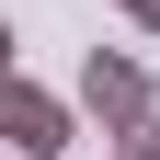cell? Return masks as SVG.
<instances>
[{
    "label": "cell",
    "mask_w": 160,
    "mask_h": 160,
    "mask_svg": "<svg viewBox=\"0 0 160 160\" xmlns=\"http://www.w3.org/2000/svg\"><path fill=\"white\" fill-rule=\"evenodd\" d=\"M69 114H92L103 137L149 126V114H160V80H149V57H126V46H92V57H80V103H69Z\"/></svg>",
    "instance_id": "1"
},
{
    "label": "cell",
    "mask_w": 160,
    "mask_h": 160,
    "mask_svg": "<svg viewBox=\"0 0 160 160\" xmlns=\"http://www.w3.org/2000/svg\"><path fill=\"white\" fill-rule=\"evenodd\" d=\"M69 149H80V114L57 103L46 80L12 69V80H0V160H69Z\"/></svg>",
    "instance_id": "2"
},
{
    "label": "cell",
    "mask_w": 160,
    "mask_h": 160,
    "mask_svg": "<svg viewBox=\"0 0 160 160\" xmlns=\"http://www.w3.org/2000/svg\"><path fill=\"white\" fill-rule=\"evenodd\" d=\"M114 160H160V114H149V126H126V149H114Z\"/></svg>",
    "instance_id": "3"
},
{
    "label": "cell",
    "mask_w": 160,
    "mask_h": 160,
    "mask_svg": "<svg viewBox=\"0 0 160 160\" xmlns=\"http://www.w3.org/2000/svg\"><path fill=\"white\" fill-rule=\"evenodd\" d=\"M126 12H137V34H160V0H126Z\"/></svg>",
    "instance_id": "4"
},
{
    "label": "cell",
    "mask_w": 160,
    "mask_h": 160,
    "mask_svg": "<svg viewBox=\"0 0 160 160\" xmlns=\"http://www.w3.org/2000/svg\"><path fill=\"white\" fill-rule=\"evenodd\" d=\"M0 80H12V23H0Z\"/></svg>",
    "instance_id": "5"
}]
</instances>
